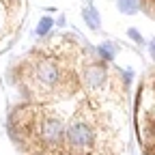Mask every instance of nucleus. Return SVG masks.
Masks as SVG:
<instances>
[{
  "label": "nucleus",
  "mask_w": 155,
  "mask_h": 155,
  "mask_svg": "<svg viewBox=\"0 0 155 155\" xmlns=\"http://www.w3.org/2000/svg\"><path fill=\"white\" fill-rule=\"evenodd\" d=\"M9 114L19 155H131L129 82L78 37L52 35L13 67Z\"/></svg>",
  "instance_id": "nucleus-1"
},
{
  "label": "nucleus",
  "mask_w": 155,
  "mask_h": 155,
  "mask_svg": "<svg viewBox=\"0 0 155 155\" xmlns=\"http://www.w3.org/2000/svg\"><path fill=\"white\" fill-rule=\"evenodd\" d=\"M26 22V0H0V54L17 41Z\"/></svg>",
  "instance_id": "nucleus-2"
}]
</instances>
